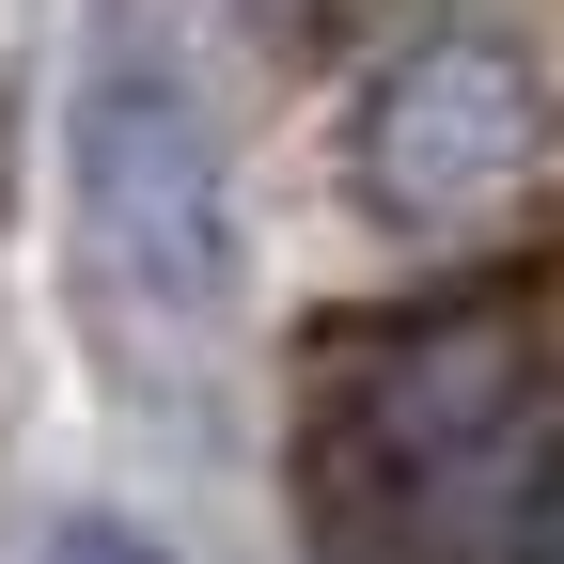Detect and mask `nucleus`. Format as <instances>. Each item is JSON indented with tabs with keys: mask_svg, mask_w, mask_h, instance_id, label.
<instances>
[{
	"mask_svg": "<svg viewBox=\"0 0 564 564\" xmlns=\"http://www.w3.org/2000/svg\"><path fill=\"white\" fill-rule=\"evenodd\" d=\"M299 502L345 564H549V314L533 282L314 329Z\"/></svg>",
	"mask_w": 564,
	"mask_h": 564,
	"instance_id": "nucleus-1",
	"label": "nucleus"
},
{
	"mask_svg": "<svg viewBox=\"0 0 564 564\" xmlns=\"http://www.w3.org/2000/svg\"><path fill=\"white\" fill-rule=\"evenodd\" d=\"M63 220L79 282L110 299L126 345H204L236 314V158L188 32L158 0H95L63 63Z\"/></svg>",
	"mask_w": 564,
	"mask_h": 564,
	"instance_id": "nucleus-2",
	"label": "nucleus"
},
{
	"mask_svg": "<svg viewBox=\"0 0 564 564\" xmlns=\"http://www.w3.org/2000/svg\"><path fill=\"white\" fill-rule=\"evenodd\" d=\"M345 173L392 236H470L549 173V63L518 17H455L408 63L361 79V126H345Z\"/></svg>",
	"mask_w": 564,
	"mask_h": 564,
	"instance_id": "nucleus-3",
	"label": "nucleus"
},
{
	"mask_svg": "<svg viewBox=\"0 0 564 564\" xmlns=\"http://www.w3.org/2000/svg\"><path fill=\"white\" fill-rule=\"evenodd\" d=\"M32 564H173L158 533H141V518H110V502H79V518H47V549Z\"/></svg>",
	"mask_w": 564,
	"mask_h": 564,
	"instance_id": "nucleus-4",
	"label": "nucleus"
}]
</instances>
